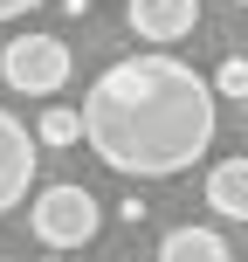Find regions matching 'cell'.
<instances>
[{
	"label": "cell",
	"mask_w": 248,
	"mask_h": 262,
	"mask_svg": "<svg viewBox=\"0 0 248 262\" xmlns=\"http://www.w3.org/2000/svg\"><path fill=\"white\" fill-rule=\"evenodd\" d=\"M221 97L193 62L152 49L124 55L83 90V138L110 172L131 180H172L214 145Z\"/></svg>",
	"instance_id": "cell-1"
},
{
	"label": "cell",
	"mask_w": 248,
	"mask_h": 262,
	"mask_svg": "<svg viewBox=\"0 0 248 262\" xmlns=\"http://www.w3.org/2000/svg\"><path fill=\"white\" fill-rule=\"evenodd\" d=\"M28 228H35L41 249H90L97 228H104V207H97L90 186L62 180V186H41L35 207H28Z\"/></svg>",
	"instance_id": "cell-2"
},
{
	"label": "cell",
	"mask_w": 248,
	"mask_h": 262,
	"mask_svg": "<svg viewBox=\"0 0 248 262\" xmlns=\"http://www.w3.org/2000/svg\"><path fill=\"white\" fill-rule=\"evenodd\" d=\"M69 41L62 35H14L7 49H0V83H7L14 97H55L69 83Z\"/></svg>",
	"instance_id": "cell-3"
},
{
	"label": "cell",
	"mask_w": 248,
	"mask_h": 262,
	"mask_svg": "<svg viewBox=\"0 0 248 262\" xmlns=\"http://www.w3.org/2000/svg\"><path fill=\"white\" fill-rule=\"evenodd\" d=\"M35 166H41L35 131H28L7 104H0V214H14V207L28 200V186H35Z\"/></svg>",
	"instance_id": "cell-4"
},
{
	"label": "cell",
	"mask_w": 248,
	"mask_h": 262,
	"mask_svg": "<svg viewBox=\"0 0 248 262\" xmlns=\"http://www.w3.org/2000/svg\"><path fill=\"white\" fill-rule=\"evenodd\" d=\"M124 21H131L138 41L172 49V41H186L200 28V0H124Z\"/></svg>",
	"instance_id": "cell-5"
},
{
	"label": "cell",
	"mask_w": 248,
	"mask_h": 262,
	"mask_svg": "<svg viewBox=\"0 0 248 262\" xmlns=\"http://www.w3.org/2000/svg\"><path fill=\"white\" fill-rule=\"evenodd\" d=\"M207 207L228 214V221H248V152L241 159H221L207 172Z\"/></svg>",
	"instance_id": "cell-6"
},
{
	"label": "cell",
	"mask_w": 248,
	"mask_h": 262,
	"mask_svg": "<svg viewBox=\"0 0 248 262\" xmlns=\"http://www.w3.org/2000/svg\"><path fill=\"white\" fill-rule=\"evenodd\" d=\"M159 262H235V255H228V242L214 228H172L159 242Z\"/></svg>",
	"instance_id": "cell-7"
},
{
	"label": "cell",
	"mask_w": 248,
	"mask_h": 262,
	"mask_svg": "<svg viewBox=\"0 0 248 262\" xmlns=\"http://www.w3.org/2000/svg\"><path fill=\"white\" fill-rule=\"evenodd\" d=\"M76 138H83V111H69V104H49V111H41L35 145H55V152H62V145H76Z\"/></svg>",
	"instance_id": "cell-8"
},
{
	"label": "cell",
	"mask_w": 248,
	"mask_h": 262,
	"mask_svg": "<svg viewBox=\"0 0 248 262\" xmlns=\"http://www.w3.org/2000/svg\"><path fill=\"white\" fill-rule=\"evenodd\" d=\"M214 97L221 104H248V55H221V69H214Z\"/></svg>",
	"instance_id": "cell-9"
},
{
	"label": "cell",
	"mask_w": 248,
	"mask_h": 262,
	"mask_svg": "<svg viewBox=\"0 0 248 262\" xmlns=\"http://www.w3.org/2000/svg\"><path fill=\"white\" fill-rule=\"evenodd\" d=\"M41 0H0V21H21V14H35Z\"/></svg>",
	"instance_id": "cell-10"
},
{
	"label": "cell",
	"mask_w": 248,
	"mask_h": 262,
	"mask_svg": "<svg viewBox=\"0 0 248 262\" xmlns=\"http://www.w3.org/2000/svg\"><path fill=\"white\" fill-rule=\"evenodd\" d=\"M41 262H62V255H41Z\"/></svg>",
	"instance_id": "cell-11"
},
{
	"label": "cell",
	"mask_w": 248,
	"mask_h": 262,
	"mask_svg": "<svg viewBox=\"0 0 248 262\" xmlns=\"http://www.w3.org/2000/svg\"><path fill=\"white\" fill-rule=\"evenodd\" d=\"M235 7H248V0H235Z\"/></svg>",
	"instance_id": "cell-12"
}]
</instances>
